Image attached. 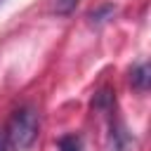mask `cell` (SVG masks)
Here are the masks:
<instances>
[{
  "instance_id": "obj_6",
  "label": "cell",
  "mask_w": 151,
  "mask_h": 151,
  "mask_svg": "<svg viewBox=\"0 0 151 151\" xmlns=\"http://www.w3.org/2000/svg\"><path fill=\"white\" fill-rule=\"evenodd\" d=\"M80 0H54L52 2V7H54V12L57 14H71L73 9H76V5H78Z\"/></svg>"
},
{
  "instance_id": "obj_4",
  "label": "cell",
  "mask_w": 151,
  "mask_h": 151,
  "mask_svg": "<svg viewBox=\"0 0 151 151\" xmlns=\"http://www.w3.org/2000/svg\"><path fill=\"white\" fill-rule=\"evenodd\" d=\"M116 14V5H111V2H104V5H99V7H94L90 14H87V19H90V24H104V21H109L111 17Z\"/></svg>"
},
{
  "instance_id": "obj_2",
  "label": "cell",
  "mask_w": 151,
  "mask_h": 151,
  "mask_svg": "<svg viewBox=\"0 0 151 151\" xmlns=\"http://www.w3.org/2000/svg\"><path fill=\"white\" fill-rule=\"evenodd\" d=\"M130 149H132V137H130L127 127L118 118H111L109 134H106V151H130Z\"/></svg>"
},
{
  "instance_id": "obj_1",
  "label": "cell",
  "mask_w": 151,
  "mask_h": 151,
  "mask_svg": "<svg viewBox=\"0 0 151 151\" xmlns=\"http://www.w3.org/2000/svg\"><path fill=\"white\" fill-rule=\"evenodd\" d=\"M38 130H40L38 111L33 106H21L12 113L7 130H5V137H7V144L14 151H26L38 139Z\"/></svg>"
},
{
  "instance_id": "obj_3",
  "label": "cell",
  "mask_w": 151,
  "mask_h": 151,
  "mask_svg": "<svg viewBox=\"0 0 151 151\" xmlns=\"http://www.w3.org/2000/svg\"><path fill=\"white\" fill-rule=\"evenodd\" d=\"M130 85H132L137 92H146V90H149V85H151V66H149L146 61L132 68V73H130Z\"/></svg>"
},
{
  "instance_id": "obj_5",
  "label": "cell",
  "mask_w": 151,
  "mask_h": 151,
  "mask_svg": "<svg viewBox=\"0 0 151 151\" xmlns=\"http://www.w3.org/2000/svg\"><path fill=\"white\" fill-rule=\"evenodd\" d=\"M57 146H59V151H83V142H80L78 134H64V137H59Z\"/></svg>"
},
{
  "instance_id": "obj_7",
  "label": "cell",
  "mask_w": 151,
  "mask_h": 151,
  "mask_svg": "<svg viewBox=\"0 0 151 151\" xmlns=\"http://www.w3.org/2000/svg\"><path fill=\"white\" fill-rule=\"evenodd\" d=\"M7 149V137H5V132L0 130V151H5Z\"/></svg>"
}]
</instances>
